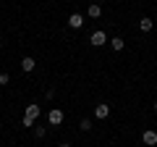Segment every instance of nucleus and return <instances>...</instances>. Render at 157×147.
Returning a JSON list of instances; mask_svg holds the SVG:
<instances>
[{
  "mask_svg": "<svg viewBox=\"0 0 157 147\" xmlns=\"http://www.w3.org/2000/svg\"><path fill=\"white\" fill-rule=\"evenodd\" d=\"M89 45H92V47H102V45H107V34L102 32V29L92 32V37H89Z\"/></svg>",
  "mask_w": 157,
  "mask_h": 147,
  "instance_id": "obj_1",
  "label": "nucleus"
},
{
  "mask_svg": "<svg viewBox=\"0 0 157 147\" xmlns=\"http://www.w3.org/2000/svg\"><path fill=\"white\" fill-rule=\"evenodd\" d=\"M63 118H66V116H63L60 108H52L50 113H47V121H50V126H60V124H63Z\"/></svg>",
  "mask_w": 157,
  "mask_h": 147,
  "instance_id": "obj_2",
  "label": "nucleus"
},
{
  "mask_svg": "<svg viewBox=\"0 0 157 147\" xmlns=\"http://www.w3.org/2000/svg\"><path fill=\"white\" fill-rule=\"evenodd\" d=\"M141 145L155 147V145H157V131H155V129H147L144 134H141Z\"/></svg>",
  "mask_w": 157,
  "mask_h": 147,
  "instance_id": "obj_3",
  "label": "nucleus"
},
{
  "mask_svg": "<svg viewBox=\"0 0 157 147\" xmlns=\"http://www.w3.org/2000/svg\"><path fill=\"white\" fill-rule=\"evenodd\" d=\"M107 116H110V105H107V102H100V105L94 108V118L97 121H105Z\"/></svg>",
  "mask_w": 157,
  "mask_h": 147,
  "instance_id": "obj_4",
  "label": "nucleus"
},
{
  "mask_svg": "<svg viewBox=\"0 0 157 147\" xmlns=\"http://www.w3.org/2000/svg\"><path fill=\"white\" fill-rule=\"evenodd\" d=\"M68 26L71 29H81L84 26V16H81V13H71V16H68Z\"/></svg>",
  "mask_w": 157,
  "mask_h": 147,
  "instance_id": "obj_5",
  "label": "nucleus"
},
{
  "mask_svg": "<svg viewBox=\"0 0 157 147\" xmlns=\"http://www.w3.org/2000/svg\"><path fill=\"white\" fill-rule=\"evenodd\" d=\"M21 68H24V71H26V74H32L34 68H37V61H34L32 55H26V58H21Z\"/></svg>",
  "mask_w": 157,
  "mask_h": 147,
  "instance_id": "obj_6",
  "label": "nucleus"
},
{
  "mask_svg": "<svg viewBox=\"0 0 157 147\" xmlns=\"http://www.w3.org/2000/svg\"><path fill=\"white\" fill-rule=\"evenodd\" d=\"M86 16H89V18H100L102 16V6H100V3H92V6L86 8Z\"/></svg>",
  "mask_w": 157,
  "mask_h": 147,
  "instance_id": "obj_7",
  "label": "nucleus"
},
{
  "mask_svg": "<svg viewBox=\"0 0 157 147\" xmlns=\"http://www.w3.org/2000/svg\"><path fill=\"white\" fill-rule=\"evenodd\" d=\"M39 113H42V110H39V105H26V118H32V121H37L39 118Z\"/></svg>",
  "mask_w": 157,
  "mask_h": 147,
  "instance_id": "obj_8",
  "label": "nucleus"
},
{
  "mask_svg": "<svg viewBox=\"0 0 157 147\" xmlns=\"http://www.w3.org/2000/svg\"><path fill=\"white\" fill-rule=\"evenodd\" d=\"M107 42H110V47H113V50H115V53H121V50H123V47H126V42L121 40V37H113V40H107Z\"/></svg>",
  "mask_w": 157,
  "mask_h": 147,
  "instance_id": "obj_9",
  "label": "nucleus"
},
{
  "mask_svg": "<svg viewBox=\"0 0 157 147\" xmlns=\"http://www.w3.org/2000/svg\"><path fill=\"white\" fill-rule=\"evenodd\" d=\"M152 26H155V21H152V18H141V21H139V29H141V32H152Z\"/></svg>",
  "mask_w": 157,
  "mask_h": 147,
  "instance_id": "obj_10",
  "label": "nucleus"
},
{
  "mask_svg": "<svg viewBox=\"0 0 157 147\" xmlns=\"http://www.w3.org/2000/svg\"><path fill=\"white\" fill-rule=\"evenodd\" d=\"M34 134H37V139H42V137L47 134V129L45 126H34Z\"/></svg>",
  "mask_w": 157,
  "mask_h": 147,
  "instance_id": "obj_11",
  "label": "nucleus"
},
{
  "mask_svg": "<svg viewBox=\"0 0 157 147\" xmlns=\"http://www.w3.org/2000/svg\"><path fill=\"white\" fill-rule=\"evenodd\" d=\"M78 129H81V131H89V129H92V121H89V118H84V121H81V126H78Z\"/></svg>",
  "mask_w": 157,
  "mask_h": 147,
  "instance_id": "obj_12",
  "label": "nucleus"
},
{
  "mask_svg": "<svg viewBox=\"0 0 157 147\" xmlns=\"http://www.w3.org/2000/svg\"><path fill=\"white\" fill-rule=\"evenodd\" d=\"M21 126H26V129H32V126H34V121H32V118H26V116H24V121H21Z\"/></svg>",
  "mask_w": 157,
  "mask_h": 147,
  "instance_id": "obj_13",
  "label": "nucleus"
},
{
  "mask_svg": "<svg viewBox=\"0 0 157 147\" xmlns=\"http://www.w3.org/2000/svg\"><path fill=\"white\" fill-rule=\"evenodd\" d=\"M8 81H11V76L8 74H0V84H8Z\"/></svg>",
  "mask_w": 157,
  "mask_h": 147,
  "instance_id": "obj_14",
  "label": "nucleus"
},
{
  "mask_svg": "<svg viewBox=\"0 0 157 147\" xmlns=\"http://www.w3.org/2000/svg\"><path fill=\"white\" fill-rule=\"evenodd\" d=\"M152 108H155V113H157V102H155V105H152Z\"/></svg>",
  "mask_w": 157,
  "mask_h": 147,
  "instance_id": "obj_15",
  "label": "nucleus"
},
{
  "mask_svg": "<svg viewBox=\"0 0 157 147\" xmlns=\"http://www.w3.org/2000/svg\"><path fill=\"white\" fill-rule=\"evenodd\" d=\"M60 147H71V145H60Z\"/></svg>",
  "mask_w": 157,
  "mask_h": 147,
  "instance_id": "obj_16",
  "label": "nucleus"
},
{
  "mask_svg": "<svg viewBox=\"0 0 157 147\" xmlns=\"http://www.w3.org/2000/svg\"><path fill=\"white\" fill-rule=\"evenodd\" d=\"M0 47H3V42H0Z\"/></svg>",
  "mask_w": 157,
  "mask_h": 147,
  "instance_id": "obj_17",
  "label": "nucleus"
}]
</instances>
